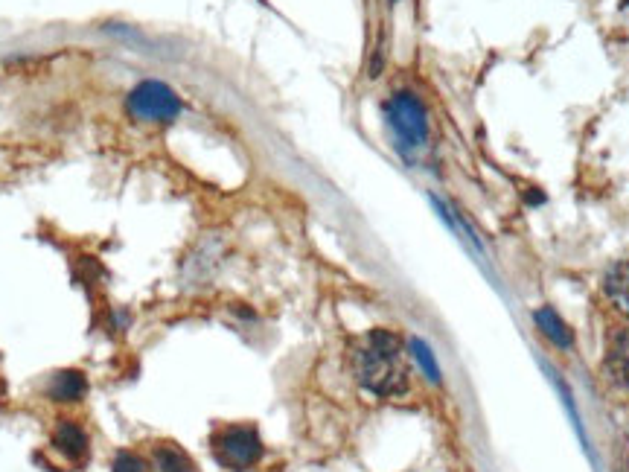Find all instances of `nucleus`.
<instances>
[{
  "label": "nucleus",
  "mask_w": 629,
  "mask_h": 472,
  "mask_svg": "<svg viewBox=\"0 0 629 472\" xmlns=\"http://www.w3.org/2000/svg\"><path fill=\"white\" fill-rule=\"evenodd\" d=\"M533 324H536V330L542 336L548 338L551 344H557L560 350H571L574 347V333H571V327L560 318V312L554 306H539L533 312Z\"/></svg>",
  "instance_id": "6"
},
{
  "label": "nucleus",
  "mask_w": 629,
  "mask_h": 472,
  "mask_svg": "<svg viewBox=\"0 0 629 472\" xmlns=\"http://www.w3.org/2000/svg\"><path fill=\"white\" fill-rule=\"evenodd\" d=\"M155 470L158 472H199L196 461L175 443L155 446Z\"/></svg>",
  "instance_id": "10"
},
{
  "label": "nucleus",
  "mask_w": 629,
  "mask_h": 472,
  "mask_svg": "<svg viewBox=\"0 0 629 472\" xmlns=\"http://www.w3.org/2000/svg\"><path fill=\"white\" fill-rule=\"evenodd\" d=\"M126 108L134 120L149 123V126H169L184 114V102L181 97L161 82V79H143L137 82L129 97H126Z\"/></svg>",
  "instance_id": "3"
},
{
  "label": "nucleus",
  "mask_w": 629,
  "mask_h": 472,
  "mask_svg": "<svg viewBox=\"0 0 629 472\" xmlns=\"http://www.w3.org/2000/svg\"><path fill=\"white\" fill-rule=\"evenodd\" d=\"M603 295L621 315L629 318V260L609 266L603 274Z\"/></svg>",
  "instance_id": "7"
},
{
  "label": "nucleus",
  "mask_w": 629,
  "mask_h": 472,
  "mask_svg": "<svg viewBox=\"0 0 629 472\" xmlns=\"http://www.w3.org/2000/svg\"><path fill=\"white\" fill-rule=\"evenodd\" d=\"M85 394H88V379L79 371H59L47 385V397L53 403H79Z\"/></svg>",
  "instance_id": "9"
},
{
  "label": "nucleus",
  "mask_w": 629,
  "mask_h": 472,
  "mask_svg": "<svg viewBox=\"0 0 629 472\" xmlns=\"http://www.w3.org/2000/svg\"><path fill=\"white\" fill-rule=\"evenodd\" d=\"M391 3H397V0H391Z\"/></svg>",
  "instance_id": "13"
},
{
  "label": "nucleus",
  "mask_w": 629,
  "mask_h": 472,
  "mask_svg": "<svg viewBox=\"0 0 629 472\" xmlns=\"http://www.w3.org/2000/svg\"><path fill=\"white\" fill-rule=\"evenodd\" d=\"M385 123L397 137V149L402 155L420 152L429 146V111L426 102L414 91H394L385 105Z\"/></svg>",
  "instance_id": "2"
},
{
  "label": "nucleus",
  "mask_w": 629,
  "mask_h": 472,
  "mask_svg": "<svg viewBox=\"0 0 629 472\" xmlns=\"http://www.w3.org/2000/svg\"><path fill=\"white\" fill-rule=\"evenodd\" d=\"M111 472H149V464H146L137 452L123 449V452H117V455H114V461H111Z\"/></svg>",
  "instance_id": "12"
},
{
  "label": "nucleus",
  "mask_w": 629,
  "mask_h": 472,
  "mask_svg": "<svg viewBox=\"0 0 629 472\" xmlns=\"http://www.w3.org/2000/svg\"><path fill=\"white\" fill-rule=\"evenodd\" d=\"M408 350H411L417 368L423 371V376L429 379L431 385H440V365H437V359H434L429 344H426L423 338H411V341H408Z\"/></svg>",
  "instance_id": "11"
},
{
  "label": "nucleus",
  "mask_w": 629,
  "mask_h": 472,
  "mask_svg": "<svg viewBox=\"0 0 629 472\" xmlns=\"http://www.w3.org/2000/svg\"><path fill=\"white\" fill-rule=\"evenodd\" d=\"M53 446L65 455L67 461H82L88 455V432L73 420H62L53 429Z\"/></svg>",
  "instance_id": "8"
},
{
  "label": "nucleus",
  "mask_w": 629,
  "mask_h": 472,
  "mask_svg": "<svg viewBox=\"0 0 629 472\" xmlns=\"http://www.w3.org/2000/svg\"><path fill=\"white\" fill-rule=\"evenodd\" d=\"M353 376L373 397H399L408 391V362L402 350V338L391 330H370L356 341L353 353Z\"/></svg>",
  "instance_id": "1"
},
{
  "label": "nucleus",
  "mask_w": 629,
  "mask_h": 472,
  "mask_svg": "<svg viewBox=\"0 0 629 472\" xmlns=\"http://www.w3.org/2000/svg\"><path fill=\"white\" fill-rule=\"evenodd\" d=\"M603 371L606 379L618 388L629 391V327H615L606 341V356H603Z\"/></svg>",
  "instance_id": "5"
},
{
  "label": "nucleus",
  "mask_w": 629,
  "mask_h": 472,
  "mask_svg": "<svg viewBox=\"0 0 629 472\" xmlns=\"http://www.w3.org/2000/svg\"><path fill=\"white\" fill-rule=\"evenodd\" d=\"M213 452L222 467L248 470L263 458V440L254 426H225L213 435Z\"/></svg>",
  "instance_id": "4"
}]
</instances>
